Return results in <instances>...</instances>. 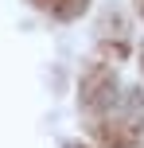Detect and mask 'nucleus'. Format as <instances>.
<instances>
[{"mask_svg": "<svg viewBox=\"0 0 144 148\" xmlns=\"http://www.w3.org/2000/svg\"><path fill=\"white\" fill-rule=\"evenodd\" d=\"M113 94H117V86H113V74L109 70H90L86 74V82H82V101H86V109H98V113H105L109 105H113Z\"/></svg>", "mask_w": 144, "mask_h": 148, "instance_id": "1", "label": "nucleus"}, {"mask_svg": "<svg viewBox=\"0 0 144 148\" xmlns=\"http://www.w3.org/2000/svg\"><path fill=\"white\" fill-rule=\"evenodd\" d=\"M39 8H47L51 16H59V20H74V16L86 12V4L90 0H35Z\"/></svg>", "mask_w": 144, "mask_h": 148, "instance_id": "2", "label": "nucleus"}, {"mask_svg": "<svg viewBox=\"0 0 144 148\" xmlns=\"http://www.w3.org/2000/svg\"><path fill=\"white\" fill-rule=\"evenodd\" d=\"M136 8H140V12H144V0H136Z\"/></svg>", "mask_w": 144, "mask_h": 148, "instance_id": "3", "label": "nucleus"}, {"mask_svg": "<svg viewBox=\"0 0 144 148\" xmlns=\"http://www.w3.org/2000/svg\"><path fill=\"white\" fill-rule=\"evenodd\" d=\"M70 148H82V144H70Z\"/></svg>", "mask_w": 144, "mask_h": 148, "instance_id": "4", "label": "nucleus"}]
</instances>
